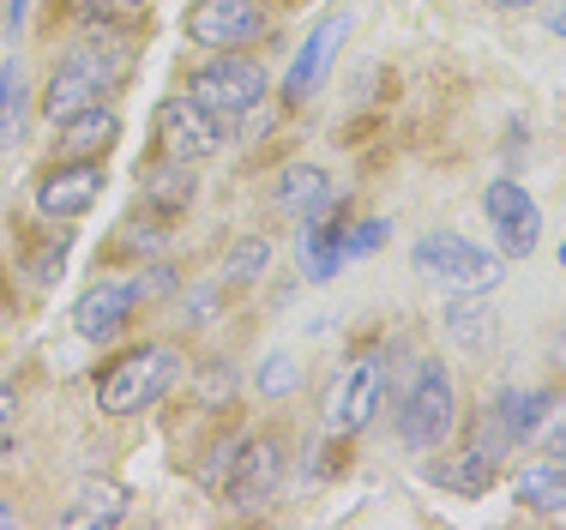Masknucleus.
Wrapping results in <instances>:
<instances>
[{
	"label": "nucleus",
	"mask_w": 566,
	"mask_h": 530,
	"mask_svg": "<svg viewBox=\"0 0 566 530\" xmlns=\"http://www.w3.org/2000/svg\"><path fill=\"white\" fill-rule=\"evenodd\" d=\"M127 79V49L120 43H78L66 61L49 73V91H43V115L55 121H73V115H85V108H97L109 91Z\"/></svg>",
	"instance_id": "obj_1"
},
{
	"label": "nucleus",
	"mask_w": 566,
	"mask_h": 530,
	"mask_svg": "<svg viewBox=\"0 0 566 530\" xmlns=\"http://www.w3.org/2000/svg\"><path fill=\"white\" fill-rule=\"evenodd\" d=\"M175 380H181V350L175 344H139L97 374V411L103 416H139V411H151L164 392H175Z\"/></svg>",
	"instance_id": "obj_2"
},
{
	"label": "nucleus",
	"mask_w": 566,
	"mask_h": 530,
	"mask_svg": "<svg viewBox=\"0 0 566 530\" xmlns=\"http://www.w3.org/2000/svg\"><path fill=\"white\" fill-rule=\"evenodd\" d=\"M452 423H458V392H452V374L447 362H422L410 374L398 398V434L410 453H434V446L452 440Z\"/></svg>",
	"instance_id": "obj_3"
},
{
	"label": "nucleus",
	"mask_w": 566,
	"mask_h": 530,
	"mask_svg": "<svg viewBox=\"0 0 566 530\" xmlns=\"http://www.w3.org/2000/svg\"><path fill=\"white\" fill-rule=\"evenodd\" d=\"M416 271L428 283H440L447 295H464V290H501L506 278V253L494 248H476L464 236H422L416 241Z\"/></svg>",
	"instance_id": "obj_4"
},
{
	"label": "nucleus",
	"mask_w": 566,
	"mask_h": 530,
	"mask_svg": "<svg viewBox=\"0 0 566 530\" xmlns=\"http://www.w3.org/2000/svg\"><path fill=\"white\" fill-rule=\"evenodd\" d=\"M187 97L229 127V121H241L248 108L265 103V66L248 61V54H218V61L193 66V79H187Z\"/></svg>",
	"instance_id": "obj_5"
},
{
	"label": "nucleus",
	"mask_w": 566,
	"mask_h": 530,
	"mask_svg": "<svg viewBox=\"0 0 566 530\" xmlns=\"http://www.w3.org/2000/svg\"><path fill=\"white\" fill-rule=\"evenodd\" d=\"M277 488H283V440H277V434H248V440H235L229 470L218 482V495L229 500V512L272 507Z\"/></svg>",
	"instance_id": "obj_6"
},
{
	"label": "nucleus",
	"mask_w": 566,
	"mask_h": 530,
	"mask_svg": "<svg viewBox=\"0 0 566 530\" xmlns=\"http://www.w3.org/2000/svg\"><path fill=\"white\" fill-rule=\"evenodd\" d=\"M223 152V121L206 115L193 97H169L157 108V157L175 163H206Z\"/></svg>",
	"instance_id": "obj_7"
},
{
	"label": "nucleus",
	"mask_w": 566,
	"mask_h": 530,
	"mask_svg": "<svg viewBox=\"0 0 566 530\" xmlns=\"http://www.w3.org/2000/svg\"><path fill=\"white\" fill-rule=\"evenodd\" d=\"M380 392H386V368H380V356H361V362H349V368L332 380V392H326V423L332 434H361L380 416Z\"/></svg>",
	"instance_id": "obj_8"
},
{
	"label": "nucleus",
	"mask_w": 566,
	"mask_h": 530,
	"mask_svg": "<svg viewBox=\"0 0 566 530\" xmlns=\"http://www.w3.org/2000/svg\"><path fill=\"white\" fill-rule=\"evenodd\" d=\"M187 37L206 49H248L265 37V0H193Z\"/></svg>",
	"instance_id": "obj_9"
},
{
	"label": "nucleus",
	"mask_w": 566,
	"mask_h": 530,
	"mask_svg": "<svg viewBox=\"0 0 566 530\" xmlns=\"http://www.w3.org/2000/svg\"><path fill=\"white\" fill-rule=\"evenodd\" d=\"M482 211H489L494 248H501L506 260H524V253H536V241H543V211H536V199L524 194L518 181H494L489 194H482Z\"/></svg>",
	"instance_id": "obj_10"
},
{
	"label": "nucleus",
	"mask_w": 566,
	"mask_h": 530,
	"mask_svg": "<svg viewBox=\"0 0 566 530\" xmlns=\"http://www.w3.org/2000/svg\"><path fill=\"white\" fill-rule=\"evenodd\" d=\"M97 199H103V163L97 157H66L36 187V211L43 217H78V211L97 206Z\"/></svg>",
	"instance_id": "obj_11"
},
{
	"label": "nucleus",
	"mask_w": 566,
	"mask_h": 530,
	"mask_svg": "<svg viewBox=\"0 0 566 530\" xmlns=\"http://www.w3.org/2000/svg\"><path fill=\"white\" fill-rule=\"evenodd\" d=\"M344 37H349V12H332V19H319V24H314V37L302 43L295 66L283 73V103H302L307 91H319V79L332 73V61H338Z\"/></svg>",
	"instance_id": "obj_12"
},
{
	"label": "nucleus",
	"mask_w": 566,
	"mask_h": 530,
	"mask_svg": "<svg viewBox=\"0 0 566 530\" xmlns=\"http://www.w3.org/2000/svg\"><path fill=\"white\" fill-rule=\"evenodd\" d=\"M133 302H139V283H97L91 295H78V308H73L78 337H91V344H109L120 325H127Z\"/></svg>",
	"instance_id": "obj_13"
},
{
	"label": "nucleus",
	"mask_w": 566,
	"mask_h": 530,
	"mask_svg": "<svg viewBox=\"0 0 566 530\" xmlns=\"http://www.w3.org/2000/svg\"><path fill=\"white\" fill-rule=\"evenodd\" d=\"M344 229H349V224H344V206H338V199L302 224V271H307L314 283H326L332 271H338V260H344Z\"/></svg>",
	"instance_id": "obj_14"
},
{
	"label": "nucleus",
	"mask_w": 566,
	"mask_h": 530,
	"mask_svg": "<svg viewBox=\"0 0 566 530\" xmlns=\"http://www.w3.org/2000/svg\"><path fill=\"white\" fill-rule=\"evenodd\" d=\"M447 337L458 350H489L494 337H501V314H494V302H489V290H464V295H452L447 302Z\"/></svg>",
	"instance_id": "obj_15"
},
{
	"label": "nucleus",
	"mask_w": 566,
	"mask_h": 530,
	"mask_svg": "<svg viewBox=\"0 0 566 530\" xmlns=\"http://www.w3.org/2000/svg\"><path fill=\"white\" fill-rule=\"evenodd\" d=\"M272 199H277V211H283V217L307 224L314 211H326V206H332V175L319 169V163H290V169L277 175Z\"/></svg>",
	"instance_id": "obj_16"
},
{
	"label": "nucleus",
	"mask_w": 566,
	"mask_h": 530,
	"mask_svg": "<svg viewBox=\"0 0 566 530\" xmlns=\"http://www.w3.org/2000/svg\"><path fill=\"white\" fill-rule=\"evenodd\" d=\"M512 495H518V507H531V512H566V458L548 453V458L518 465Z\"/></svg>",
	"instance_id": "obj_17"
},
{
	"label": "nucleus",
	"mask_w": 566,
	"mask_h": 530,
	"mask_svg": "<svg viewBox=\"0 0 566 530\" xmlns=\"http://www.w3.org/2000/svg\"><path fill=\"white\" fill-rule=\"evenodd\" d=\"M494 477H501V465H494L482 446H458V453H447L434 465V482L452 488V495H489Z\"/></svg>",
	"instance_id": "obj_18"
},
{
	"label": "nucleus",
	"mask_w": 566,
	"mask_h": 530,
	"mask_svg": "<svg viewBox=\"0 0 566 530\" xmlns=\"http://www.w3.org/2000/svg\"><path fill=\"white\" fill-rule=\"evenodd\" d=\"M127 519V488L120 482H85L78 488V500L61 512L66 530H91V524H120Z\"/></svg>",
	"instance_id": "obj_19"
},
{
	"label": "nucleus",
	"mask_w": 566,
	"mask_h": 530,
	"mask_svg": "<svg viewBox=\"0 0 566 530\" xmlns=\"http://www.w3.org/2000/svg\"><path fill=\"white\" fill-rule=\"evenodd\" d=\"M115 133H120V121H115V108H85V115H73V121H61V152L66 157H97V152H109L115 145Z\"/></svg>",
	"instance_id": "obj_20"
},
{
	"label": "nucleus",
	"mask_w": 566,
	"mask_h": 530,
	"mask_svg": "<svg viewBox=\"0 0 566 530\" xmlns=\"http://www.w3.org/2000/svg\"><path fill=\"white\" fill-rule=\"evenodd\" d=\"M139 194H145V206H187L193 199V163H175V157H157V163H145V175H139Z\"/></svg>",
	"instance_id": "obj_21"
},
{
	"label": "nucleus",
	"mask_w": 566,
	"mask_h": 530,
	"mask_svg": "<svg viewBox=\"0 0 566 530\" xmlns=\"http://www.w3.org/2000/svg\"><path fill=\"white\" fill-rule=\"evenodd\" d=\"M548 411H555V392H501V404H494V416H501V428L512 440H524Z\"/></svg>",
	"instance_id": "obj_22"
},
{
	"label": "nucleus",
	"mask_w": 566,
	"mask_h": 530,
	"mask_svg": "<svg viewBox=\"0 0 566 530\" xmlns=\"http://www.w3.org/2000/svg\"><path fill=\"white\" fill-rule=\"evenodd\" d=\"M295 386H302V368H295V356H283V350H272V356L260 362V374H253V392H260V398H290Z\"/></svg>",
	"instance_id": "obj_23"
},
{
	"label": "nucleus",
	"mask_w": 566,
	"mask_h": 530,
	"mask_svg": "<svg viewBox=\"0 0 566 530\" xmlns=\"http://www.w3.org/2000/svg\"><path fill=\"white\" fill-rule=\"evenodd\" d=\"M265 260H272V248H265L260 236H241L235 248H229V260H223V283H253L265 271Z\"/></svg>",
	"instance_id": "obj_24"
},
{
	"label": "nucleus",
	"mask_w": 566,
	"mask_h": 530,
	"mask_svg": "<svg viewBox=\"0 0 566 530\" xmlns=\"http://www.w3.org/2000/svg\"><path fill=\"white\" fill-rule=\"evenodd\" d=\"M380 241H386V224H380V217L344 229V260H368V253H380Z\"/></svg>",
	"instance_id": "obj_25"
},
{
	"label": "nucleus",
	"mask_w": 566,
	"mask_h": 530,
	"mask_svg": "<svg viewBox=\"0 0 566 530\" xmlns=\"http://www.w3.org/2000/svg\"><path fill=\"white\" fill-rule=\"evenodd\" d=\"M12 416H19V392H12L7 380H0V440L12 434Z\"/></svg>",
	"instance_id": "obj_26"
},
{
	"label": "nucleus",
	"mask_w": 566,
	"mask_h": 530,
	"mask_svg": "<svg viewBox=\"0 0 566 530\" xmlns=\"http://www.w3.org/2000/svg\"><path fill=\"white\" fill-rule=\"evenodd\" d=\"M175 290V271H145L139 278V295H169Z\"/></svg>",
	"instance_id": "obj_27"
},
{
	"label": "nucleus",
	"mask_w": 566,
	"mask_h": 530,
	"mask_svg": "<svg viewBox=\"0 0 566 530\" xmlns=\"http://www.w3.org/2000/svg\"><path fill=\"white\" fill-rule=\"evenodd\" d=\"M543 24H548V31H555V37H560V43H566V0H555V7H548V12H543Z\"/></svg>",
	"instance_id": "obj_28"
},
{
	"label": "nucleus",
	"mask_w": 566,
	"mask_h": 530,
	"mask_svg": "<svg viewBox=\"0 0 566 530\" xmlns=\"http://www.w3.org/2000/svg\"><path fill=\"white\" fill-rule=\"evenodd\" d=\"M548 453H555V458H566V428H555V434H548Z\"/></svg>",
	"instance_id": "obj_29"
},
{
	"label": "nucleus",
	"mask_w": 566,
	"mask_h": 530,
	"mask_svg": "<svg viewBox=\"0 0 566 530\" xmlns=\"http://www.w3.org/2000/svg\"><path fill=\"white\" fill-rule=\"evenodd\" d=\"M7 19H12V31H19V19H24V0H7Z\"/></svg>",
	"instance_id": "obj_30"
},
{
	"label": "nucleus",
	"mask_w": 566,
	"mask_h": 530,
	"mask_svg": "<svg viewBox=\"0 0 566 530\" xmlns=\"http://www.w3.org/2000/svg\"><path fill=\"white\" fill-rule=\"evenodd\" d=\"M489 7H536V0H489Z\"/></svg>",
	"instance_id": "obj_31"
},
{
	"label": "nucleus",
	"mask_w": 566,
	"mask_h": 530,
	"mask_svg": "<svg viewBox=\"0 0 566 530\" xmlns=\"http://www.w3.org/2000/svg\"><path fill=\"white\" fill-rule=\"evenodd\" d=\"M12 31V19H7V0H0V37H7Z\"/></svg>",
	"instance_id": "obj_32"
},
{
	"label": "nucleus",
	"mask_w": 566,
	"mask_h": 530,
	"mask_svg": "<svg viewBox=\"0 0 566 530\" xmlns=\"http://www.w3.org/2000/svg\"><path fill=\"white\" fill-rule=\"evenodd\" d=\"M0 524H12V507H0Z\"/></svg>",
	"instance_id": "obj_33"
},
{
	"label": "nucleus",
	"mask_w": 566,
	"mask_h": 530,
	"mask_svg": "<svg viewBox=\"0 0 566 530\" xmlns=\"http://www.w3.org/2000/svg\"><path fill=\"white\" fill-rule=\"evenodd\" d=\"M560 266H566V248H560Z\"/></svg>",
	"instance_id": "obj_34"
},
{
	"label": "nucleus",
	"mask_w": 566,
	"mask_h": 530,
	"mask_svg": "<svg viewBox=\"0 0 566 530\" xmlns=\"http://www.w3.org/2000/svg\"><path fill=\"white\" fill-rule=\"evenodd\" d=\"M127 7H139V0H127Z\"/></svg>",
	"instance_id": "obj_35"
}]
</instances>
